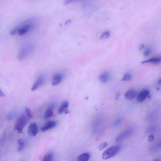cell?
<instances>
[{"label":"cell","mask_w":161,"mask_h":161,"mask_svg":"<svg viewBox=\"0 0 161 161\" xmlns=\"http://www.w3.org/2000/svg\"><path fill=\"white\" fill-rule=\"evenodd\" d=\"M121 149V146L117 145L111 147L103 153L102 158L104 160L110 159L118 154Z\"/></svg>","instance_id":"obj_1"},{"label":"cell","mask_w":161,"mask_h":161,"mask_svg":"<svg viewBox=\"0 0 161 161\" xmlns=\"http://www.w3.org/2000/svg\"><path fill=\"white\" fill-rule=\"evenodd\" d=\"M28 122L27 117L24 115L21 116L16 121L15 129L19 133H23V129Z\"/></svg>","instance_id":"obj_2"},{"label":"cell","mask_w":161,"mask_h":161,"mask_svg":"<svg viewBox=\"0 0 161 161\" xmlns=\"http://www.w3.org/2000/svg\"><path fill=\"white\" fill-rule=\"evenodd\" d=\"M33 47L31 45H26L21 48L19 50L17 58L19 60H23L33 51Z\"/></svg>","instance_id":"obj_3"},{"label":"cell","mask_w":161,"mask_h":161,"mask_svg":"<svg viewBox=\"0 0 161 161\" xmlns=\"http://www.w3.org/2000/svg\"><path fill=\"white\" fill-rule=\"evenodd\" d=\"M134 130L132 128H129L125 131L120 133L116 138V141L118 142L127 138L132 135L133 133Z\"/></svg>","instance_id":"obj_4"},{"label":"cell","mask_w":161,"mask_h":161,"mask_svg":"<svg viewBox=\"0 0 161 161\" xmlns=\"http://www.w3.org/2000/svg\"><path fill=\"white\" fill-rule=\"evenodd\" d=\"M151 97L150 91L147 90H143L138 95L137 101L138 103L142 102L144 101L147 97L150 98Z\"/></svg>","instance_id":"obj_5"},{"label":"cell","mask_w":161,"mask_h":161,"mask_svg":"<svg viewBox=\"0 0 161 161\" xmlns=\"http://www.w3.org/2000/svg\"><path fill=\"white\" fill-rule=\"evenodd\" d=\"M45 81V77L44 76L41 75L37 78L32 87L31 90L34 91L38 89L43 84Z\"/></svg>","instance_id":"obj_6"},{"label":"cell","mask_w":161,"mask_h":161,"mask_svg":"<svg viewBox=\"0 0 161 161\" xmlns=\"http://www.w3.org/2000/svg\"><path fill=\"white\" fill-rule=\"evenodd\" d=\"M38 129L37 124L36 123H31L29 125L28 132L30 135L34 137L37 135Z\"/></svg>","instance_id":"obj_7"},{"label":"cell","mask_w":161,"mask_h":161,"mask_svg":"<svg viewBox=\"0 0 161 161\" xmlns=\"http://www.w3.org/2000/svg\"><path fill=\"white\" fill-rule=\"evenodd\" d=\"M57 122L56 121H48L44 126L41 128L42 131L45 132L47 130L54 128L57 125Z\"/></svg>","instance_id":"obj_8"},{"label":"cell","mask_w":161,"mask_h":161,"mask_svg":"<svg viewBox=\"0 0 161 161\" xmlns=\"http://www.w3.org/2000/svg\"><path fill=\"white\" fill-rule=\"evenodd\" d=\"M18 27L19 28L18 33L20 35L22 36L29 31L32 27V24L31 23H28L23 26H18Z\"/></svg>","instance_id":"obj_9"},{"label":"cell","mask_w":161,"mask_h":161,"mask_svg":"<svg viewBox=\"0 0 161 161\" xmlns=\"http://www.w3.org/2000/svg\"><path fill=\"white\" fill-rule=\"evenodd\" d=\"M55 104H52L48 108L44 114V119L45 120L49 119L53 115V109Z\"/></svg>","instance_id":"obj_10"},{"label":"cell","mask_w":161,"mask_h":161,"mask_svg":"<svg viewBox=\"0 0 161 161\" xmlns=\"http://www.w3.org/2000/svg\"><path fill=\"white\" fill-rule=\"evenodd\" d=\"M63 76L61 74H58L55 75L52 80V84L53 86L58 85L62 81Z\"/></svg>","instance_id":"obj_11"},{"label":"cell","mask_w":161,"mask_h":161,"mask_svg":"<svg viewBox=\"0 0 161 161\" xmlns=\"http://www.w3.org/2000/svg\"><path fill=\"white\" fill-rule=\"evenodd\" d=\"M69 106L68 102L65 101L63 102L61 106L59 109L58 113L60 114H62L64 112L65 114H67L69 113L68 108Z\"/></svg>","instance_id":"obj_12"},{"label":"cell","mask_w":161,"mask_h":161,"mask_svg":"<svg viewBox=\"0 0 161 161\" xmlns=\"http://www.w3.org/2000/svg\"><path fill=\"white\" fill-rule=\"evenodd\" d=\"M161 62V56L151 58L143 61L142 64L151 63L154 64H158Z\"/></svg>","instance_id":"obj_13"},{"label":"cell","mask_w":161,"mask_h":161,"mask_svg":"<svg viewBox=\"0 0 161 161\" xmlns=\"http://www.w3.org/2000/svg\"><path fill=\"white\" fill-rule=\"evenodd\" d=\"M136 91L134 89H130L125 93V97L126 99L131 100L135 98L137 95Z\"/></svg>","instance_id":"obj_14"},{"label":"cell","mask_w":161,"mask_h":161,"mask_svg":"<svg viewBox=\"0 0 161 161\" xmlns=\"http://www.w3.org/2000/svg\"><path fill=\"white\" fill-rule=\"evenodd\" d=\"M110 77L109 73L107 72H104L100 75L99 79L102 83H105L109 80Z\"/></svg>","instance_id":"obj_15"},{"label":"cell","mask_w":161,"mask_h":161,"mask_svg":"<svg viewBox=\"0 0 161 161\" xmlns=\"http://www.w3.org/2000/svg\"><path fill=\"white\" fill-rule=\"evenodd\" d=\"M91 155L89 153H85L80 155L78 158V161H88L90 158Z\"/></svg>","instance_id":"obj_16"},{"label":"cell","mask_w":161,"mask_h":161,"mask_svg":"<svg viewBox=\"0 0 161 161\" xmlns=\"http://www.w3.org/2000/svg\"><path fill=\"white\" fill-rule=\"evenodd\" d=\"M17 143L19 145V147L17 150L18 152H20L24 149L25 147V143L23 140L22 139H19L17 141Z\"/></svg>","instance_id":"obj_17"},{"label":"cell","mask_w":161,"mask_h":161,"mask_svg":"<svg viewBox=\"0 0 161 161\" xmlns=\"http://www.w3.org/2000/svg\"><path fill=\"white\" fill-rule=\"evenodd\" d=\"M53 157V155L52 153H48L45 155L42 161H52Z\"/></svg>","instance_id":"obj_18"},{"label":"cell","mask_w":161,"mask_h":161,"mask_svg":"<svg viewBox=\"0 0 161 161\" xmlns=\"http://www.w3.org/2000/svg\"><path fill=\"white\" fill-rule=\"evenodd\" d=\"M132 75L129 73H125L123 76L122 81H128L131 80Z\"/></svg>","instance_id":"obj_19"},{"label":"cell","mask_w":161,"mask_h":161,"mask_svg":"<svg viewBox=\"0 0 161 161\" xmlns=\"http://www.w3.org/2000/svg\"><path fill=\"white\" fill-rule=\"evenodd\" d=\"M110 36V32L108 31H106L103 33L101 36L100 37V39L101 40H104L109 37Z\"/></svg>","instance_id":"obj_20"},{"label":"cell","mask_w":161,"mask_h":161,"mask_svg":"<svg viewBox=\"0 0 161 161\" xmlns=\"http://www.w3.org/2000/svg\"><path fill=\"white\" fill-rule=\"evenodd\" d=\"M151 49L150 47H148L147 48L146 50L143 52V55L145 57H147L148 56L151 54Z\"/></svg>","instance_id":"obj_21"},{"label":"cell","mask_w":161,"mask_h":161,"mask_svg":"<svg viewBox=\"0 0 161 161\" xmlns=\"http://www.w3.org/2000/svg\"><path fill=\"white\" fill-rule=\"evenodd\" d=\"M26 115H27V116L29 118H32L33 117L32 112L29 108L28 107L26 108Z\"/></svg>","instance_id":"obj_22"},{"label":"cell","mask_w":161,"mask_h":161,"mask_svg":"<svg viewBox=\"0 0 161 161\" xmlns=\"http://www.w3.org/2000/svg\"><path fill=\"white\" fill-rule=\"evenodd\" d=\"M108 145V143L106 142H104L101 143L98 147V149L99 150H102L105 148Z\"/></svg>","instance_id":"obj_23"},{"label":"cell","mask_w":161,"mask_h":161,"mask_svg":"<svg viewBox=\"0 0 161 161\" xmlns=\"http://www.w3.org/2000/svg\"><path fill=\"white\" fill-rule=\"evenodd\" d=\"M161 148V141L158 143V144L156 146H155L153 147H152L151 149L152 151H155L157 150L158 149Z\"/></svg>","instance_id":"obj_24"},{"label":"cell","mask_w":161,"mask_h":161,"mask_svg":"<svg viewBox=\"0 0 161 161\" xmlns=\"http://www.w3.org/2000/svg\"><path fill=\"white\" fill-rule=\"evenodd\" d=\"M16 113L14 112H12L10 113L9 114L8 116V119L9 120H11L14 118L16 116Z\"/></svg>","instance_id":"obj_25"},{"label":"cell","mask_w":161,"mask_h":161,"mask_svg":"<svg viewBox=\"0 0 161 161\" xmlns=\"http://www.w3.org/2000/svg\"><path fill=\"white\" fill-rule=\"evenodd\" d=\"M19 30V28L18 27H17L13 29L11 33V35H13L16 34L17 33H18Z\"/></svg>","instance_id":"obj_26"},{"label":"cell","mask_w":161,"mask_h":161,"mask_svg":"<svg viewBox=\"0 0 161 161\" xmlns=\"http://www.w3.org/2000/svg\"><path fill=\"white\" fill-rule=\"evenodd\" d=\"M121 122V118H119L117 119L115 122L114 123V126H117L119 125Z\"/></svg>","instance_id":"obj_27"},{"label":"cell","mask_w":161,"mask_h":161,"mask_svg":"<svg viewBox=\"0 0 161 161\" xmlns=\"http://www.w3.org/2000/svg\"><path fill=\"white\" fill-rule=\"evenodd\" d=\"M154 137L153 135H150L149 138L148 139V141L150 142H152V141H153L154 140Z\"/></svg>","instance_id":"obj_28"},{"label":"cell","mask_w":161,"mask_h":161,"mask_svg":"<svg viewBox=\"0 0 161 161\" xmlns=\"http://www.w3.org/2000/svg\"><path fill=\"white\" fill-rule=\"evenodd\" d=\"M73 1L72 0H67V1H65L64 2V4L65 5H68L69 4H70Z\"/></svg>","instance_id":"obj_29"},{"label":"cell","mask_w":161,"mask_h":161,"mask_svg":"<svg viewBox=\"0 0 161 161\" xmlns=\"http://www.w3.org/2000/svg\"><path fill=\"white\" fill-rule=\"evenodd\" d=\"M145 47V45H144L141 44L140 46H139V49L140 50H142L143 48H144Z\"/></svg>","instance_id":"obj_30"},{"label":"cell","mask_w":161,"mask_h":161,"mask_svg":"<svg viewBox=\"0 0 161 161\" xmlns=\"http://www.w3.org/2000/svg\"><path fill=\"white\" fill-rule=\"evenodd\" d=\"M5 94H4L1 90H0V96L1 97H5Z\"/></svg>","instance_id":"obj_31"},{"label":"cell","mask_w":161,"mask_h":161,"mask_svg":"<svg viewBox=\"0 0 161 161\" xmlns=\"http://www.w3.org/2000/svg\"><path fill=\"white\" fill-rule=\"evenodd\" d=\"M72 22V20L70 19L66 21V22H65V24L67 25L70 23Z\"/></svg>","instance_id":"obj_32"},{"label":"cell","mask_w":161,"mask_h":161,"mask_svg":"<svg viewBox=\"0 0 161 161\" xmlns=\"http://www.w3.org/2000/svg\"><path fill=\"white\" fill-rule=\"evenodd\" d=\"M158 83L160 84H161V79H159L158 80Z\"/></svg>","instance_id":"obj_33"},{"label":"cell","mask_w":161,"mask_h":161,"mask_svg":"<svg viewBox=\"0 0 161 161\" xmlns=\"http://www.w3.org/2000/svg\"><path fill=\"white\" fill-rule=\"evenodd\" d=\"M153 161H160V159H156L154 160Z\"/></svg>","instance_id":"obj_34"}]
</instances>
